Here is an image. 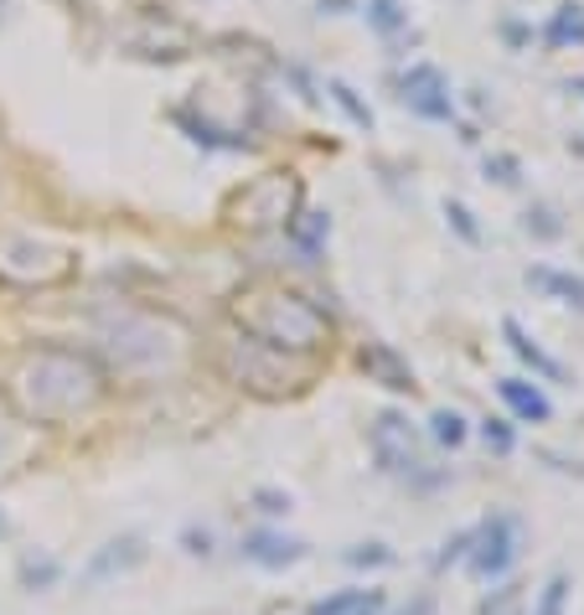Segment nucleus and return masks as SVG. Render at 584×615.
<instances>
[{
  "label": "nucleus",
  "instance_id": "f257e3e1",
  "mask_svg": "<svg viewBox=\"0 0 584 615\" xmlns=\"http://www.w3.org/2000/svg\"><path fill=\"white\" fill-rule=\"evenodd\" d=\"M522 553V523L513 513H492L482 528H471V574L476 580H502Z\"/></svg>",
  "mask_w": 584,
  "mask_h": 615
},
{
  "label": "nucleus",
  "instance_id": "f03ea898",
  "mask_svg": "<svg viewBox=\"0 0 584 615\" xmlns=\"http://www.w3.org/2000/svg\"><path fill=\"white\" fill-rule=\"evenodd\" d=\"M373 455L388 476H414L419 471V440H414V429L404 414H378V425H373Z\"/></svg>",
  "mask_w": 584,
  "mask_h": 615
},
{
  "label": "nucleus",
  "instance_id": "7ed1b4c3",
  "mask_svg": "<svg viewBox=\"0 0 584 615\" xmlns=\"http://www.w3.org/2000/svg\"><path fill=\"white\" fill-rule=\"evenodd\" d=\"M404 103L425 120H455V99H450L445 73L430 68V63H414L409 78H404Z\"/></svg>",
  "mask_w": 584,
  "mask_h": 615
},
{
  "label": "nucleus",
  "instance_id": "20e7f679",
  "mask_svg": "<svg viewBox=\"0 0 584 615\" xmlns=\"http://www.w3.org/2000/svg\"><path fill=\"white\" fill-rule=\"evenodd\" d=\"M239 553L258 569H290L306 559V543H300V538H285V532H275V528H258V532H243Z\"/></svg>",
  "mask_w": 584,
  "mask_h": 615
},
{
  "label": "nucleus",
  "instance_id": "39448f33",
  "mask_svg": "<svg viewBox=\"0 0 584 615\" xmlns=\"http://www.w3.org/2000/svg\"><path fill=\"white\" fill-rule=\"evenodd\" d=\"M497 394H502V404H507L517 419H528V425H549V419H553V404H549V394H543L538 383H522V377H502Z\"/></svg>",
  "mask_w": 584,
  "mask_h": 615
},
{
  "label": "nucleus",
  "instance_id": "423d86ee",
  "mask_svg": "<svg viewBox=\"0 0 584 615\" xmlns=\"http://www.w3.org/2000/svg\"><path fill=\"white\" fill-rule=\"evenodd\" d=\"M502 337L513 342V352H517V358H522V362H528L533 373H543V377H549V383H564V367H559V362H553L549 352H543V347H538L533 337H528V331H522V326L513 321V316L502 321Z\"/></svg>",
  "mask_w": 584,
  "mask_h": 615
},
{
  "label": "nucleus",
  "instance_id": "0eeeda50",
  "mask_svg": "<svg viewBox=\"0 0 584 615\" xmlns=\"http://www.w3.org/2000/svg\"><path fill=\"white\" fill-rule=\"evenodd\" d=\"M140 559H145V548H140V538H114V543H103V553L88 564V584L109 580V574H124V569H135Z\"/></svg>",
  "mask_w": 584,
  "mask_h": 615
},
{
  "label": "nucleus",
  "instance_id": "6e6552de",
  "mask_svg": "<svg viewBox=\"0 0 584 615\" xmlns=\"http://www.w3.org/2000/svg\"><path fill=\"white\" fill-rule=\"evenodd\" d=\"M528 285H538V290L559 295L564 306L584 310V279H574V274H564V270H549V264H538V270H528Z\"/></svg>",
  "mask_w": 584,
  "mask_h": 615
},
{
  "label": "nucleus",
  "instance_id": "1a4fd4ad",
  "mask_svg": "<svg viewBox=\"0 0 584 615\" xmlns=\"http://www.w3.org/2000/svg\"><path fill=\"white\" fill-rule=\"evenodd\" d=\"M378 605H383L378 590H346V595H331V600L306 605V615H367V611H378Z\"/></svg>",
  "mask_w": 584,
  "mask_h": 615
},
{
  "label": "nucleus",
  "instance_id": "9d476101",
  "mask_svg": "<svg viewBox=\"0 0 584 615\" xmlns=\"http://www.w3.org/2000/svg\"><path fill=\"white\" fill-rule=\"evenodd\" d=\"M362 367L383 373V377H388V388H398V394H409V388H414V373L394 358V352H388V347H367V352H362Z\"/></svg>",
  "mask_w": 584,
  "mask_h": 615
},
{
  "label": "nucleus",
  "instance_id": "9b49d317",
  "mask_svg": "<svg viewBox=\"0 0 584 615\" xmlns=\"http://www.w3.org/2000/svg\"><path fill=\"white\" fill-rule=\"evenodd\" d=\"M543 36H549V47H569V42H584V6H559Z\"/></svg>",
  "mask_w": 584,
  "mask_h": 615
},
{
  "label": "nucleus",
  "instance_id": "f8f14e48",
  "mask_svg": "<svg viewBox=\"0 0 584 615\" xmlns=\"http://www.w3.org/2000/svg\"><path fill=\"white\" fill-rule=\"evenodd\" d=\"M362 11H367V21H373L383 36H398L404 26H409V11H404L398 0H367Z\"/></svg>",
  "mask_w": 584,
  "mask_h": 615
},
{
  "label": "nucleus",
  "instance_id": "ddd939ff",
  "mask_svg": "<svg viewBox=\"0 0 584 615\" xmlns=\"http://www.w3.org/2000/svg\"><path fill=\"white\" fill-rule=\"evenodd\" d=\"M331 99H337V103L346 109V114H352V124H357V130H373V109H367V103L357 99V88H352V84L331 78Z\"/></svg>",
  "mask_w": 584,
  "mask_h": 615
},
{
  "label": "nucleus",
  "instance_id": "4468645a",
  "mask_svg": "<svg viewBox=\"0 0 584 615\" xmlns=\"http://www.w3.org/2000/svg\"><path fill=\"white\" fill-rule=\"evenodd\" d=\"M57 574H63V564H57V559H47V553L21 564V584H26V590H52V584H57Z\"/></svg>",
  "mask_w": 584,
  "mask_h": 615
},
{
  "label": "nucleus",
  "instance_id": "2eb2a0df",
  "mask_svg": "<svg viewBox=\"0 0 584 615\" xmlns=\"http://www.w3.org/2000/svg\"><path fill=\"white\" fill-rule=\"evenodd\" d=\"M346 564L352 569H388L394 564V548L388 543H357V548H346Z\"/></svg>",
  "mask_w": 584,
  "mask_h": 615
},
{
  "label": "nucleus",
  "instance_id": "dca6fc26",
  "mask_svg": "<svg viewBox=\"0 0 584 615\" xmlns=\"http://www.w3.org/2000/svg\"><path fill=\"white\" fill-rule=\"evenodd\" d=\"M482 440L492 444V455H513L517 450V429L507 419H482Z\"/></svg>",
  "mask_w": 584,
  "mask_h": 615
},
{
  "label": "nucleus",
  "instance_id": "f3484780",
  "mask_svg": "<svg viewBox=\"0 0 584 615\" xmlns=\"http://www.w3.org/2000/svg\"><path fill=\"white\" fill-rule=\"evenodd\" d=\"M430 425H434V440H440V444H450V450H455V444H461L465 435H471V429H465V419H461L455 409H440V414L430 419Z\"/></svg>",
  "mask_w": 584,
  "mask_h": 615
},
{
  "label": "nucleus",
  "instance_id": "a211bd4d",
  "mask_svg": "<svg viewBox=\"0 0 584 615\" xmlns=\"http://www.w3.org/2000/svg\"><path fill=\"white\" fill-rule=\"evenodd\" d=\"M564 605H569V580H564V574H553V580L543 584V595H538V611L533 615H564Z\"/></svg>",
  "mask_w": 584,
  "mask_h": 615
},
{
  "label": "nucleus",
  "instance_id": "6ab92c4d",
  "mask_svg": "<svg viewBox=\"0 0 584 615\" xmlns=\"http://www.w3.org/2000/svg\"><path fill=\"white\" fill-rule=\"evenodd\" d=\"M445 218H450V228H455L465 243H482V228L471 222V207L465 202H445Z\"/></svg>",
  "mask_w": 584,
  "mask_h": 615
},
{
  "label": "nucleus",
  "instance_id": "aec40b11",
  "mask_svg": "<svg viewBox=\"0 0 584 615\" xmlns=\"http://www.w3.org/2000/svg\"><path fill=\"white\" fill-rule=\"evenodd\" d=\"M254 502H258V513H269V517H285L295 507L290 492H269V486H264V492H254Z\"/></svg>",
  "mask_w": 584,
  "mask_h": 615
},
{
  "label": "nucleus",
  "instance_id": "412c9836",
  "mask_svg": "<svg viewBox=\"0 0 584 615\" xmlns=\"http://www.w3.org/2000/svg\"><path fill=\"white\" fill-rule=\"evenodd\" d=\"M465 553H471V532H461V538H450V543H445V553H440V569H450L455 559H465Z\"/></svg>",
  "mask_w": 584,
  "mask_h": 615
},
{
  "label": "nucleus",
  "instance_id": "4be33fe9",
  "mask_svg": "<svg viewBox=\"0 0 584 615\" xmlns=\"http://www.w3.org/2000/svg\"><path fill=\"white\" fill-rule=\"evenodd\" d=\"M486 615H517V590H497V600H486Z\"/></svg>",
  "mask_w": 584,
  "mask_h": 615
},
{
  "label": "nucleus",
  "instance_id": "5701e85b",
  "mask_svg": "<svg viewBox=\"0 0 584 615\" xmlns=\"http://www.w3.org/2000/svg\"><path fill=\"white\" fill-rule=\"evenodd\" d=\"M492 166H497V182H502V187H513V182H517V161L497 155V161H486V172H492Z\"/></svg>",
  "mask_w": 584,
  "mask_h": 615
},
{
  "label": "nucleus",
  "instance_id": "b1692460",
  "mask_svg": "<svg viewBox=\"0 0 584 615\" xmlns=\"http://www.w3.org/2000/svg\"><path fill=\"white\" fill-rule=\"evenodd\" d=\"M398 615H430V600H414L409 611H398Z\"/></svg>",
  "mask_w": 584,
  "mask_h": 615
}]
</instances>
